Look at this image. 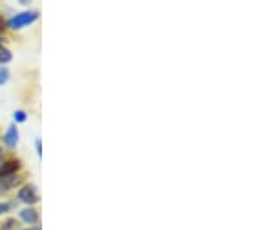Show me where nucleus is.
<instances>
[{
    "instance_id": "0eeeda50",
    "label": "nucleus",
    "mask_w": 280,
    "mask_h": 230,
    "mask_svg": "<svg viewBox=\"0 0 280 230\" xmlns=\"http://www.w3.org/2000/svg\"><path fill=\"white\" fill-rule=\"evenodd\" d=\"M19 221L16 218H7L2 224H0V230H17Z\"/></svg>"
},
{
    "instance_id": "ddd939ff",
    "label": "nucleus",
    "mask_w": 280,
    "mask_h": 230,
    "mask_svg": "<svg viewBox=\"0 0 280 230\" xmlns=\"http://www.w3.org/2000/svg\"><path fill=\"white\" fill-rule=\"evenodd\" d=\"M8 27H7V20H5V17L2 16V14H0V33H2V31H5Z\"/></svg>"
},
{
    "instance_id": "f03ea898",
    "label": "nucleus",
    "mask_w": 280,
    "mask_h": 230,
    "mask_svg": "<svg viewBox=\"0 0 280 230\" xmlns=\"http://www.w3.org/2000/svg\"><path fill=\"white\" fill-rule=\"evenodd\" d=\"M24 180H25V174H20V173L0 177V195H5L8 191L20 187L24 183Z\"/></svg>"
},
{
    "instance_id": "2eb2a0df",
    "label": "nucleus",
    "mask_w": 280,
    "mask_h": 230,
    "mask_svg": "<svg viewBox=\"0 0 280 230\" xmlns=\"http://www.w3.org/2000/svg\"><path fill=\"white\" fill-rule=\"evenodd\" d=\"M25 230H41V228H39V227H36V228H25Z\"/></svg>"
},
{
    "instance_id": "9d476101",
    "label": "nucleus",
    "mask_w": 280,
    "mask_h": 230,
    "mask_svg": "<svg viewBox=\"0 0 280 230\" xmlns=\"http://www.w3.org/2000/svg\"><path fill=\"white\" fill-rule=\"evenodd\" d=\"M8 80H10V70L5 68V67H2V68H0V86L7 84Z\"/></svg>"
},
{
    "instance_id": "6e6552de",
    "label": "nucleus",
    "mask_w": 280,
    "mask_h": 230,
    "mask_svg": "<svg viewBox=\"0 0 280 230\" xmlns=\"http://www.w3.org/2000/svg\"><path fill=\"white\" fill-rule=\"evenodd\" d=\"M13 59V53L4 44H0V64H8Z\"/></svg>"
},
{
    "instance_id": "1a4fd4ad",
    "label": "nucleus",
    "mask_w": 280,
    "mask_h": 230,
    "mask_svg": "<svg viewBox=\"0 0 280 230\" xmlns=\"http://www.w3.org/2000/svg\"><path fill=\"white\" fill-rule=\"evenodd\" d=\"M13 119H14L16 123H25L27 119H28V113H27L25 110H22V109H17V110L13 113Z\"/></svg>"
},
{
    "instance_id": "7ed1b4c3",
    "label": "nucleus",
    "mask_w": 280,
    "mask_h": 230,
    "mask_svg": "<svg viewBox=\"0 0 280 230\" xmlns=\"http://www.w3.org/2000/svg\"><path fill=\"white\" fill-rule=\"evenodd\" d=\"M17 199L24 204H28V205H34L39 202V195H37V188L36 185L33 183H27L24 185L19 193H17Z\"/></svg>"
},
{
    "instance_id": "39448f33",
    "label": "nucleus",
    "mask_w": 280,
    "mask_h": 230,
    "mask_svg": "<svg viewBox=\"0 0 280 230\" xmlns=\"http://www.w3.org/2000/svg\"><path fill=\"white\" fill-rule=\"evenodd\" d=\"M4 143L10 148V149H14L19 143V129L16 125H10L5 135H4Z\"/></svg>"
},
{
    "instance_id": "f257e3e1",
    "label": "nucleus",
    "mask_w": 280,
    "mask_h": 230,
    "mask_svg": "<svg viewBox=\"0 0 280 230\" xmlns=\"http://www.w3.org/2000/svg\"><path fill=\"white\" fill-rule=\"evenodd\" d=\"M39 19V13L36 10H31V11H24V13H19L13 17H10L7 20V27L11 28V30H20L27 25H31L33 22H36Z\"/></svg>"
},
{
    "instance_id": "20e7f679",
    "label": "nucleus",
    "mask_w": 280,
    "mask_h": 230,
    "mask_svg": "<svg viewBox=\"0 0 280 230\" xmlns=\"http://www.w3.org/2000/svg\"><path fill=\"white\" fill-rule=\"evenodd\" d=\"M20 168H22V160L17 157H11L8 160H4L2 165H0V177L16 174L20 171Z\"/></svg>"
},
{
    "instance_id": "4468645a",
    "label": "nucleus",
    "mask_w": 280,
    "mask_h": 230,
    "mask_svg": "<svg viewBox=\"0 0 280 230\" xmlns=\"http://www.w3.org/2000/svg\"><path fill=\"white\" fill-rule=\"evenodd\" d=\"M2 162H4L2 160V148H0V165H2Z\"/></svg>"
},
{
    "instance_id": "dca6fc26",
    "label": "nucleus",
    "mask_w": 280,
    "mask_h": 230,
    "mask_svg": "<svg viewBox=\"0 0 280 230\" xmlns=\"http://www.w3.org/2000/svg\"><path fill=\"white\" fill-rule=\"evenodd\" d=\"M0 44H2V37H0Z\"/></svg>"
},
{
    "instance_id": "f8f14e48",
    "label": "nucleus",
    "mask_w": 280,
    "mask_h": 230,
    "mask_svg": "<svg viewBox=\"0 0 280 230\" xmlns=\"http://www.w3.org/2000/svg\"><path fill=\"white\" fill-rule=\"evenodd\" d=\"M36 151H37V156L41 157L42 156V143H41V139L36 140Z\"/></svg>"
},
{
    "instance_id": "423d86ee",
    "label": "nucleus",
    "mask_w": 280,
    "mask_h": 230,
    "mask_svg": "<svg viewBox=\"0 0 280 230\" xmlns=\"http://www.w3.org/2000/svg\"><path fill=\"white\" fill-rule=\"evenodd\" d=\"M19 216H20V219H22L24 222H27V224H37V222H39V212H37L36 209H31V207L24 209V210L19 213Z\"/></svg>"
},
{
    "instance_id": "9b49d317",
    "label": "nucleus",
    "mask_w": 280,
    "mask_h": 230,
    "mask_svg": "<svg viewBox=\"0 0 280 230\" xmlns=\"http://www.w3.org/2000/svg\"><path fill=\"white\" fill-rule=\"evenodd\" d=\"M13 207H14V204H11V202H0V216L4 213H8Z\"/></svg>"
}]
</instances>
